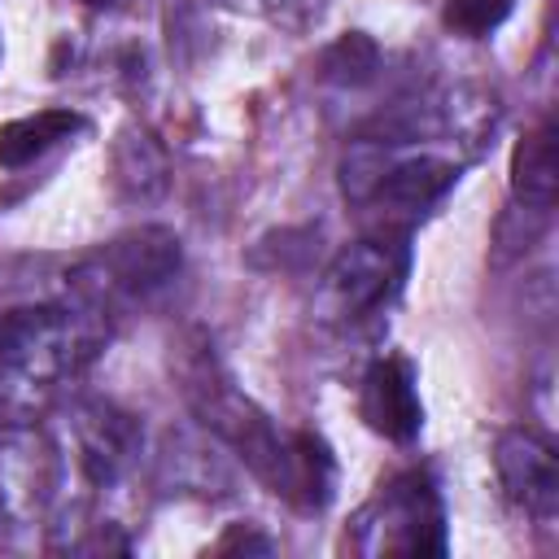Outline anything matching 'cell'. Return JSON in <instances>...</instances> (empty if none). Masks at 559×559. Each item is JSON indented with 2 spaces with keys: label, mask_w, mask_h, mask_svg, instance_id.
I'll return each instance as SVG.
<instances>
[{
  "label": "cell",
  "mask_w": 559,
  "mask_h": 559,
  "mask_svg": "<svg viewBox=\"0 0 559 559\" xmlns=\"http://www.w3.org/2000/svg\"><path fill=\"white\" fill-rule=\"evenodd\" d=\"M109 341V314L48 301L0 314V424H39L66 402Z\"/></svg>",
  "instance_id": "obj_1"
},
{
  "label": "cell",
  "mask_w": 559,
  "mask_h": 559,
  "mask_svg": "<svg viewBox=\"0 0 559 559\" xmlns=\"http://www.w3.org/2000/svg\"><path fill=\"white\" fill-rule=\"evenodd\" d=\"M57 450V493L48 528L57 546H83L96 537L100 507L127 485L140 463V428L109 402H70L61 424L48 432Z\"/></svg>",
  "instance_id": "obj_2"
},
{
  "label": "cell",
  "mask_w": 559,
  "mask_h": 559,
  "mask_svg": "<svg viewBox=\"0 0 559 559\" xmlns=\"http://www.w3.org/2000/svg\"><path fill=\"white\" fill-rule=\"evenodd\" d=\"M179 389L197 415V424L227 445L258 480H266L275 493L297 502V437H284L271 415L262 406H253L231 376L218 367L214 349L201 345H183L179 354Z\"/></svg>",
  "instance_id": "obj_3"
},
{
  "label": "cell",
  "mask_w": 559,
  "mask_h": 559,
  "mask_svg": "<svg viewBox=\"0 0 559 559\" xmlns=\"http://www.w3.org/2000/svg\"><path fill=\"white\" fill-rule=\"evenodd\" d=\"M183 262V245L170 227L144 223L109 245H100L96 253H87L70 280H66V297L83 301L100 314H114L127 301H140L157 288H166L175 280Z\"/></svg>",
  "instance_id": "obj_4"
},
{
  "label": "cell",
  "mask_w": 559,
  "mask_h": 559,
  "mask_svg": "<svg viewBox=\"0 0 559 559\" xmlns=\"http://www.w3.org/2000/svg\"><path fill=\"white\" fill-rule=\"evenodd\" d=\"M362 555H445L441 498L424 472L393 476L354 520Z\"/></svg>",
  "instance_id": "obj_5"
},
{
  "label": "cell",
  "mask_w": 559,
  "mask_h": 559,
  "mask_svg": "<svg viewBox=\"0 0 559 559\" xmlns=\"http://www.w3.org/2000/svg\"><path fill=\"white\" fill-rule=\"evenodd\" d=\"M406 271V249L402 240H389V236H367V240H354L345 245L323 280H319V293H314V310L323 323H354L362 314H371L402 280Z\"/></svg>",
  "instance_id": "obj_6"
},
{
  "label": "cell",
  "mask_w": 559,
  "mask_h": 559,
  "mask_svg": "<svg viewBox=\"0 0 559 559\" xmlns=\"http://www.w3.org/2000/svg\"><path fill=\"white\" fill-rule=\"evenodd\" d=\"M57 493V450L39 424H0V528L48 520Z\"/></svg>",
  "instance_id": "obj_7"
},
{
  "label": "cell",
  "mask_w": 559,
  "mask_h": 559,
  "mask_svg": "<svg viewBox=\"0 0 559 559\" xmlns=\"http://www.w3.org/2000/svg\"><path fill=\"white\" fill-rule=\"evenodd\" d=\"M493 467L507 489V498L533 515V520H555L559 511V463L555 445L533 432V428H507L493 445Z\"/></svg>",
  "instance_id": "obj_8"
},
{
  "label": "cell",
  "mask_w": 559,
  "mask_h": 559,
  "mask_svg": "<svg viewBox=\"0 0 559 559\" xmlns=\"http://www.w3.org/2000/svg\"><path fill=\"white\" fill-rule=\"evenodd\" d=\"M454 179H459V157H445V153H432V148H424V153H397L389 144L384 148L380 179L371 188V201L384 205V210H393V214H419L437 197H445V188Z\"/></svg>",
  "instance_id": "obj_9"
},
{
  "label": "cell",
  "mask_w": 559,
  "mask_h": 559,
  "mask_svg": "<svg viewBox=\"0 0 559 559\" xmlns=\"http://www.w3.org/2000/svg\"><path fill=\"white\" fill-rule=\"evenodd\" d=\"M362 419L389 441H411L419 432L424 406H419L415 376L402 358H384L367 371V380H362Z\"/></svg>",
  "instance_id": "obj_10"
},
{
  "label": "cell",
  "mask_w": 559,
  "mask_h": 559,
  "mask_svg": "<svg viewBox=\"0 0 559 559\" xmlns=\"http://www.w3.org/2000/svg\"><path fill=\"white\" fill-rule=\"evenodd\" d=\"M555 188H559V162H555V127L546 118L511 153V192L524 210L542 214L555 205Z\"/></svg>",
  "instance_id": "obj_11"
},
{
  "label": "cell",
  "mask_w": 559,
  "mask_h": 559,
  "mask_svg": "<svg viewBox=\"0 0 559 559\" xmlns=\"http://www.w3.org/2000/svg\"><path fill=\"white\" fill-rule=\"evenodd\" d=\"M83 127L79 114L70 109H39L26 118H13L0 127V166L4 170H22L31 162H39L48 148H57L61 140H70Z\"/></svg>",
  "instance_id": "obj_12"
},
{
  "label": "cell",
  "mask_w": 559,
  "mask_h": 559,
  "mask_svg": "<svg viewBox=\"0 0 559 559\" xmlns=\"http://www.w3.org/2000/svg\"><path fill=\"white\" fill-rule=\"evenodd\" d=\"M114 183L127 201H153L166 188V153L144 127H122L114 144Z\"/></svg>",
  "instance_id": "obj_13"
},
{
  "label": "cell",
  "mask_w": 559,
  "mask_h": 559,
  "mask_svg": "<svg viewBox=\"0 0 559 559\" xmlns=\"http://www.w3.org/2000/svg\"><path fill=\"white\" fill-rule=\"evenodd\" d=\"M376 66H380V52H376V44H371L367 35H358V31L341 35V39L323 52V74H328L332 83H345V87L367 83V79L376 74Z\"/></svg>",
  "instance_id": "obj_14"
},
{
  "label": "cell",
  "mask_w": 559,
  "mask_h": 559,
  "mask_svg": "<svg viewBox=\"0 0 559 559\" xmlns=\"http://www.w3.org/2000/svg\"><path fill=\"white\" fill-rule=\"evenodd\" d=\"M507 13H511V0H445V26L467 39L498 31L507 22Z\"/></svg>",
  "instance_id": "obj_15"
},
{
  "label": "cell",
  "mask_w": 559,
  "mask_h": 559,
  "mask_svg": "<svg viewBox=\"0 0 559 559\" xmlns=\"http://www.w3.org/2000/svg\"><path fill=\"white\" fill-rule=\"evenodd\" d=\"M258 9L284 31H310L323 17L328 0H258Z\"/></svg>",
  "instance_id": "obj_16"
},
{
  "label": "cell",
  "mask_w": 559,
  "mask_h": 559,
  "mask_svg": "<svg viewBox=\"0 0 559 559\" xmlns=\"http://www.w3.org/2000/svg\"><path fill=\"white\" fill-rule=\"evenodd\" d=\"M218 550H271V542L266 537H249V533H231Z\"/></svg>",
  "instance_id": "obj_17"
},
{
  "label": "cell",
  "mask_w": 559,
  "mask_h": 559,
  "mask_svg": "<svg viewBox=\"0 0 559 559\" xmlns=\"http://www.w3.org/2000/svg\"><path fill=\"white\" fill-rule=\"evenodd\" d=\"M79 4H92V9H109V4H118V0H79Z\"/></svg>",
  "instance_id": "obj_18"
}]
</instances>
